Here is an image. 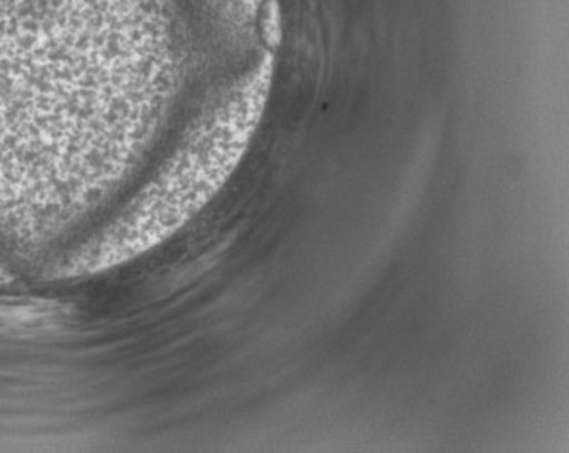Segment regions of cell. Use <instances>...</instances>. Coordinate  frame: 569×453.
<instances>
[{"label": "cell", "instance_id": "3", "mask_svg": "<svg viewBox=\"0 0 569 453\" xmlns=\"http://www.w3.org/2000/svg\"><path fill=\"white\" fill-rule=\"evenodd\" d=\"M63 319V310L46 301H28L0 306L2 328L13 330H46Z\"/></svg>", "mask_w": 569, "mask_h": 453}, {"label": "cell", "instance_id": "1", "mask_svg": "<svg viewBox=\"0 0 569 453\" xmlns=\"http://www.w3.org/2000/svg\"><path fill=\"white\" fill-rule=\"evenodd\" d=\"M181 0H0V89H34L40 132L81 175L136 171L168 118L190 40Z\"/></svg>", "mask_w": 569, "mask_h": 453}, {"label": "cell", "instance_id": "2", "mask_svg": "<svg viewBox=\"0 0 569 453\" xmlns=\"http://www.w3.org/2000/svg\"><path fill=\"white\" fill-rule=\"evenodd\" d=\"M274 78L272 49L194 119L176 151L142 185L72 272H96L150 251L190 222L233 175L257 133Z\"/></svg>", "mask_w": 569, "mask_h": 453}]
</instances>
